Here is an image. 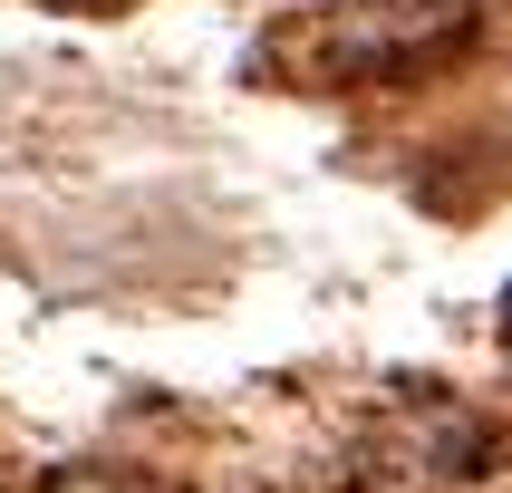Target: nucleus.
<instances>
[{
    "mask_svg": "<svg viewBox=\"0 0 512 493\" xmlns=\"http://www.w3.org/2000/svg\"><path fill=\"white\" fill-rule=\"evenodd\" d=\"M358 474L377 493H464L493 474V416L464 397H397L358 435Z\"/></svg>",
    "mask_w": 512,
    "mask_h": 493,
    "instance_id": "nucleus-1",
    "label": "nucleus"
},
{
    "mask_svg": "<svg viewBox=\"0 0 512 493\" xmlns=\"http://www.w3.org/2000/svg\"><path fill=\"white\" fill-rule=\"evenodd\" d=\"M464 0H348L329 20L310 29V68L319 78H406V68H426L464 39Z\"/></svg>",
    "mask_w": 512,
    "mask_h": 493,
    "instance_id": "nucleus-2",
    "label": "nucleus"
},
{
    "mask_svg": "<svg viewBox=\"0 0 512 493\" xmlns=\"http://www.w3.org/2000/svg\"><path fill=\"white\" fill-rule=\"evenodd\" d=\"M49 493H165L155 474H107V464H87V474H58Z\"/></svg>",
    "mask_w": 512,
    "mask_h": 493,
    "instance_id": "nucleus-3",
    "label": "nucleus"
},
{
    "mask_svg": "<svg viewBox=\"0 0 512 493\" xmlns=\"http://www.w3.org/2000/svg\"><path fill=\"white\" fill-rule=\"evenodd\" d=\"M503 310H512V300H503Z\"/></svg>",
    "mask_w": 512,
    "mask_h": 493,
    "instance_id": "nucleus-4",
    "label": "nucleus"
}]
</instances>
